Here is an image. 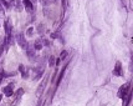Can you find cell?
Here are the masks:
<instances>
[{
  "mask_svg": "<svg viewBox=\"0 0 133 106\" xmlns=\"http://www.w3.org/2000/svg\"><path fill=\"white\" fill-rule=\"evenodd\" d=\"M44 26H45L44 24H39L38 25V33L40 35H42V34L45 33V28H44Z\"/></svg>",
  "mask_w": 133,
  "mask_h": 106,
  "instance_id": "cell-12",
  "label": "cell"
},
{
  "mask_svg": "<svg viewBox=\"0 0 133 106\" xmlns=\"http://www.w3.org/2000/svg\"><path fill=\"white\" fill-rule=\"evenodd\" d=\"M13 86H14V84H9L8 86H4L3 87V92L6 96H11L13 95Z\"/></svg>",
  "mask_w": 133,
  "mask_h": 106,
  "instance_id": "cell-7",
  "label": "cell"
},
{
  "mask_svg": "<svg viewBox=\"0 0 133 106\" xmlns=\"http://www.w3.org/2000/svg\"><path fill=\"white\" fill-rule=\"evenodd\" d=\"M19 71L21 72V77H22V79H28V77H29L28 69L25 68L24 65H19Z\"/></svg>",
  "mask_w": 133,
  "mask_h": 106,
  "instance_id": "cell-8",
  "label": "cell"
},
{
  "mask_svg": "<svg viewBox=\"0 0 133 106\" xmlns=\"http://www.w3.org/2000/svg\"><path fill=\"white\" fill-rule=\"evenodd\" d=\"M42 46H44V44H42V40H41V39L35 40V43H34V45H32V48L35 49V50H41Z\"/></svg>",
  "mask_w": 133,
  "mask_h": 106,
  "instance_id": "cell-10",
  "label": "cell"
},
{
  "mask_svg": "<svg viewBox=\"0 0 133 106\" xmlns=\"http://www.w3.org/2000/svg\"><path fill=\"white\" fill-rule=\"evenodd\" d=\"M16 10H18V11H21V10H22V4H21L20 0L16 1Z\"/></svg>",
  "mask_w": 133,
  "mask_h": 106,
  "instance_id": "cell-15",
  "label": "cell"
},
{
  "mask_svg": "<svg viewBox=\"0 0 133 106\" xmlns=\"http://www.w3.org/2000/svg\"><path fill=\"white\" fill-rule=\"evenodd\" d=\"M55 62H56V60H55L54 56H50V58H49V66H51V68H52V66L55 65Z\"/></svg>",
  "mask_w": 133,
  "mask_h": 106,
  "instance_id": "cell-13",
  "label": "cell"
},
{
  "mask_svg": "<svg viewBox=\"0 0 133 106\" xmlns=\"http://www.w3.org/2000/svg\"><path fill=\"white\" fill-rule=\"evenodd\" d=\"M22 94H24V90H22V89H19V90L15 92V97H21Z\"/></svg>",
  "mask_w": 133,
  "mask_h": 106,
  "instance_id": "cell-17",
  "label": "cell"
},
{
  "mask_svg": "<svg viewBox=\"0 0 133 106\" xmlns=\"http://www.w3.org/2000/svg\"><path fill=\"white\" fill-rule=\"evenodd\" d=\"M24 6H25V9L28 10V11H32V10L35 9V6L32 5V3L30 0H24Z\"/></svg>",
  "mask_w": 133,
  "mask_h": 106,
  "instance_id": "cell-9",
  "label": "cell"
},
{
  "mask_svg": "<svg viewBox=\"0 0 133 106\" xmlns=\"http://www.w3.org/2000/svg\"><path fill=\"white\" fill-rule=\"evenodd\" d=\"M32 34H34V28H29L26 30V36H32Z\"/></svg>",
  "mask_w": 133,
  "mask_h": 106,
  "instance_id": "cell-16",
  "label": "cell"
},
{
  "mask_svg": "<svg viewBox=\"0 0 133 106\" xmlns=\"http://www.w3.org/2000/svg\"><path fill=\"white\" fill-rule=\"evenodd\" d=\"M16 41L19 43V45L24 49V50H26V48H28L29 44H28V41H26V39H25V36H24V34L19 33V34L16 35Z\"/></svg>",
  "mask_w": 133,
  "mask_h": 106,
  "instance_id": "cell-3",
  "label": "cell"
},
{
  "mask_svg": "<svg viewBox=\"0 0 133 106\" xmlns=\"http://www.w3.org/2000/svg\"><path fill=\"white\" fill-rule=\"evenodd\" d=\"M26 54H28V58L32 61V60H35V49L32 48L31 45H28V48H26Z\"/></svg>",
  "mask_w": 133,
  "mask_h": 106,
  "instance_id": "cell-5",
  "label": "cell"
},
{
  "mask_svg": "<svg viewBox=\"0 0 133 106\" xmlns=\"http://www.w3.org/2000/svg\"><path fill=\"white\" fill-rule=\"evenodd\" d=\"M66 56H67V51H66V50L61 51V54H60V60H65Z\"/></svg>",
  "mask_w": 133,
  "mask_h": 106,
  "instance_id": "cell-14",
  "label": "cell"
},
{
  "mask_svg": "<svg viewBox=\"0 0 133 106\" xmlns=\"http://www.w3.org/2000/svg\"><path fill=\"white\" fill-rule=\"evenodd\" d=\"M3 14H4V10H3V5L0 3V15H3Z\"/></svg>",
  "mask_w": 133,
  "mask_h": 106,
  "instance_id": "cell-19",
  "label": "cell"
},
{
  "mask_svg": "<svg viewBox=\"0 0 133 106\" xmlns=\"http://www.w3.org/2000/svg\"><path fill=\"white\" fill-rule=\"evenodd\" d=\"M4 29H5V33H6V36H10L11 35V30H13V25H11V21L9 19L4 23Z\"/></svg>",
  "mask_w": 133,
  "mask_h": 106,
  "instance_id": "cell-6",
  "label": "cell"
},
{
  "mask_svg": "<svg viewBox=\"0 0 133 106\" xmlns=\"http://www.w3.org/2000/svg\"><path fill=\"white\" fill-rule=\"evenodd\" d=\"M129 85H131V84L127 82V84H124V85L121 86L119 91H118V97H119V99H126V96L128 95V92L131 91V86H129Z\"/></svg>",
  "mask_w": 133,
  "mask_h": 106,
  "instance_id": "cell-1",
  "label": "cell"
},
{
  "mask_svg": "<svg viewBox=\"0 0 133 106\" xmlns=\"http://www.w3.org/2000/svg\"><path fill=\"white\" fill-rule=\"evenodd\" d=\"M113 75L114 76H122L123 72H122V64L119 61L116 62V66H114V70H113Z\"/></svg>",
  "mask_w": 133,
  "mask_h": 106,
  "instance_id": "cell-4",
  "label": "cell"
},
{
  "mask_svg": "<svg viewBox=\"0 0 133 106\" xmlns=\"http://www.w3.org/2000/svg\"><path fill=\"white\" fill-rule=\"evenodd\" d=\"M38 106H44V101H42L41 99L39 100V102H38Z\"/></svg>",
  "mask_w": 133,
  "mask_h": 106,
  "instance_id": "cell-18",
  "label": "cell"
},
{
  "mask_svg": "<svg viewBox=\"0 0 133 106\" xmlns=\"http://www.w3.org/2000/svg\"><path fill=\"white\" fill-rule=\"evenodd\" d=\"M65 70H66V68H64V70H61V72H60V76H58V79H57L56 86H58V85H60V82H61L62 77H64V75H65Z\"/></svg>",
  "mask_w": 133,
  "mask_h": 106,
  "instance_id": "cell-11",
  "label": "cell"
},
{
  "mask_svg": "<svg viewBox=\"0 0 133 106\" xmlns=\"http://www.w3.org/2000/svg\"><path fill=\"white\" fill-rule=\"evenodd\" d=\"M47 81H49V76H44V80L40 82L38 90H36V96L40 97L44 94V91H45V89H46V85H47Z\"/></svg>",
  "mask_w": 133,
  "mask_h": 106,
  "instance_id": "cell-2",
  "label": "cell"
},
{
  "mask_svg": "<svg viewBox=\"0 0 133 106\" xmlns=\"http://www.w3.org/2000/svg\"><path fill=\"white\" fill-rule=\"evenodd\" d=\"M54 1H55V0H54Z\"/></svg>",
  "mask_w": 133,
  "mask_h": 106,
  "instance_id": "cell-20",
  "label": "cell"
}]
</instances>
